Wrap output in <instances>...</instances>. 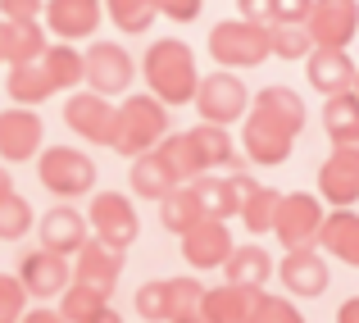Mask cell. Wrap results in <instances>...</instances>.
I'll return each mask as SVG.
<instances>
[{
  "label": "cell",
  "mask_w": 359,
  "mask_h": 323,
  "mask_svg": "<svg viewBox=\"0 0 359 323\" xmlns=\"http://www.w3.org/2000/svg\"><path fill=\"white\" fill-rule=\"evenodd\" d=\"M255 323H305V315L296 310V301L282 291V296H269L264 291V301H259V310H255Z\"/></svg>",
  "instance_id": "obj_42"
},
{
  "label": "cell",
  "mask_w": 359,
  "mask_h": 323,
  "mask_svg": "<svg viewBox=\"0 0 359 323\" xmlns=\"http://www.w3.org/2000/svg\"><path fill=\"white\" fill-rule=\"evenodd\" d=\"M36 183L55 201H82V196L96 192V159L73 146H46L36 155Z\"/></svg>",
  "instance_id": "obj_4"
},
{
  "label": "cell",
  "mask_w": 359,
  "mask_h": 323,
  "mask_svg": "<svg viewBox=\"0 0 359 323\" xmlns=\"http://www.w3.org/2000/svg\"><path fill=\"white\" fill-rule=\"evenodd\" d=\"M82 60H87V91H96L105 100H123L137 82V60L118 41H91L82 51Z\"/></svg>",
  "instance_id": "obj_7"
},
{
  "label": "cell",
  "mask_w": 359,
  "mask_h": 323,
  "mask_svg": "<svg viewBox=\"0 0 359 323\" xmlns=\"http://www.w3.org/2000/svg\"><path fill=\"white\" fill-rule=\"evenodd\" d=\"M355 73H359V64L351 60V51H323V46H314L305 60V78L314 91H323V100L341 96V91H355Z\"/></svg>",
  "instance_id": "obj_22"
},
{
  "label": "cell",
  "mask_w": 359,
  "mask_h": 323,
  "mask_svg": "<svg viewBox=\"0 0 359 323\" xmlns=\"http://www.w3.org/2000/svg\"><path fill=\"white\" fill-rule=\"evenodd\" d=\"M269 46L278 60H309V51H314V37H309L305 23H273L269 27Z\"/></svg>",
  "instance_id": "obj_38"
},
{
  "label": "cell",
  "mask_w": 359,
  "mask_h": 323,
  "mask_svg": "<svg viewBox=\"0 0 359 323\" xmlns=\"http://www.w3.org/2000/svg\"><path fill=\"white\" fill-rule=\"evenodd\" d=\"M5 91H9V100H14V105L36 110V105H46V100L55 96V82H50V73H46L41 60H32V64H9Z\"/></svg>",
  "instance_id": "obj_26"
},
{
  "label": "cell",
  "mask_w": 359,
  "mask_h": 323,
  "mask_svg": "<svg viewBox=\"0 0 359 323\" xmlns=\"http://www.w3.org/2000/svg\"><path fill=\"white\" fill-rule=\"evenodd\" d=\"M46 0H0V18H36Z\"/></svg>",
  "instance_id": "obj_46"
},
{
  "label": "cell",
  "mask_w": 359,
  "mask_h": 323,
  "mask_svg": "<svg viewBox=\"0 0 359 323\" xmlns=\"http://www.w3.org/2000/svg\"><path fill=\"white\" fill-rule=\"evenodd\" d=\"M132 305H137L141 323H168V278L141 282L137 296H132Z\"/></svg>",
  "instance_id": "obj_40"
},
{
  "label": "cell",
  "mask_w": 359,
  "mask_h": 323,
  "mask_svg": "<svg viewBox=\"0 0 359 323\" xmlns=\"http://www.w3.org/2000/svg\"><path fill=\"white\" fill-rule=\"evenodd\" d=\"M205 218V210H201V201H196V192L191 187H173V192L159 201V223L168 228L173 237H182V232H191L196 223Z\"/></svg>",
  "instance_id": "obj_33"
},
{
  "label": "cell",
  "mask_w": 359,
  "mask_h": 323,
  "mask_svg": "<svg viewBox=\"0 0 359 323\" xmlns=\"http://www.w3.org/2000/svg\"><path fill=\"white\" fill-rule=\"evenodd\" d=\"M32 223H36V214H32V205H27L18 192L0 196V242H18V237H27Z\"/></svg>",
  "instance_id": "obj_39"
},
{
  "label": "cell",
  "mask_w": 359,
  "mask_h": 323,
  "mask_svg": "<svg viewBox=\"0 0 359 323\" xmlns=\"http://www.w3.org/2000/svg\"><path fill=\"white\" fill-rule=\"evenodd\" d=\"M305 27L323 51H351L359 37V0H314Z\"/></svg>",
  "instance_id": "obj_16"
},
{
  "label": "cell",
  "mask_w": 359,
  "mask_h": 323,
  "mask_svg": "<svg viewBox=\"0 0 359 323\" xmlns=\"http://www.w3.org/2000/svg\"><path fill=\"white\" fill-rule=\"evenodd\" d=\"M296 137H300V132L291 128V123L273 119V114L259 110V105H250V110H245V119H241V155L250 159V164H259V169L287 164Z\"/></svg>",
  "instance_id": "obj_5"
},
{
  "label": "cell",
  "mask_w": 359,
  "mask_h": 323,
  "mask_svg": "<svg viewBox=\"0 0 359 323\" xmlns=\"http://www.w3.org/2000/svg\"><path fill=\"white\" fill-rule=\"evenodd\" d=\"M318 251L359 269V214L355 210H327L323 228H318Z\"/></svg>",
  "instance_id": "obj_24"
},
{
  "label": "cell",
  "mask_w": 359,
  "mask_h": 323,
  "mask_svg": "<svg viewBox=\"0 0 359 323\" xmlns=\"http://www.w3.org/2000/svg\"><path fill=\"white\" fill-rule=\"evenodd\" d=\"M87 323H123V315H118L114 305H105V310H96V315H91Z\"/></svg>",
  "instance_id": "obj_49"
},
{
  "label": "cell",
  "mask_w": 359,
  "mask_h": 323,
  "mask_svg": "<svg viewBox=\"0 0 359 323\" xmlns=\"http://www.w3.org/2000/svg\"><path fill=\"white\" fill-rule=\"evenodd\" d=\"M9 192H14V178H9V169L0 164V196H9Z\"/></svg>",
  "instance_id": "obj_50"
},
{
  "label": "cell",
  "mask_w": 359,
  "mask_h": 323,
  "mask_svg": "<svg viewBox=\"0 0 359 323\" xmlns=\"http://www.w3.org/2000/svg\"><path fill=\"white\" fill-rule=\"evenodd\" d=\"M355 96H359V73H355Z\"/></svg>",
  "instance_id": "obj_52"
},
{
  "label": "cell",
  "mask_w": 359,
  "mask_h": 323,
  "mask_svg": "<svg viewBox=\"0 0 359 323\" xmlns=\"http://www.w3.org/2000/svg\"><path fill=\"white\" fill-rule=\"evenodd\" d=\"M87 223H91V237L105 242V246H114V251H128V246L141 237L137 205H132L123 192H91Z\"/></svg>",
  "instance_id": "obj_8"
},
{
  "label": "cell",
  "mask_w": 359,
  "mask_h": 323,
  "mask_svg": "<svg viewBox=\"0 0 359 323\" xmlns=\"http://www.w3.org/2000/svg\"><path fill=\"white\" fill-rule=\"evenodd\" d=\"M123 255H128V251H114V246H105V242L91 237V242L73 255V282H87V287L114 296V287L123 278Z\"/></svg>",
  "instance_id": "obj_21"
},
{
  "label": "cell",
  "mask_w": 359,
  "mask_h": 323,
  "mask_svg": "<svg viewBox=\"0 0 359 323\" xmlns=\"http://www.w3.org/2000/svg\"><path fill=\"white\" fill-rule=\"evenodd\" d=\"M196 141V150H201V164L205 173H232V169H241V146L232 141V128H214V123H196V128H187Z\"/></svg>",
  "instance_id": "obj_25"
},
{
  "label": "cell",
  "mask_w": 359,
  "mask_h": 323,
  "mask_svg": "<svg viewBox=\"0 0 359 323\" xmlns=\"http://www.w3.org/2000/svg\"><path fill=\"white\" fill-rule=\"evenodd\" d=\"M105 305H109V296H105V291H96V287H87V282H69L64 296H60L64 323H87L96 310H105Z\"/></svg>",
  "instance_id": "obj_37"
},
{
  "label": "cell",
  "mask_w": 359,
  "mask_h": 323,
  "mask_svg": "<svg viewBox=\"0 0 359 323\" xmlns=\"http://www.w3.org/2000/svg\"><path fill=\"white\" fill-rule=\"evenodd\" d=\"M205 0H155V14L159 18H173V23H196L201 18Z\"/></svg>",
  "instance_id": "obj_43"
},
{
  "label": "cell",
  "mask_w": 359,
  "mask_h": 323,
  "mask_svg": "<svg viewBox=\"0 0 359 323\" xmlns=\"http://www.w3.org/2000/svg\"><path fill=\"white\" fill-rule=\"evenodd\" d=\"M87 242H91L87 210H78V205H69V201L50 205V210L36 218V246H46V251L64 255V260H73V255H78Z\"/></svg>",
  "instance_id": "obj_12"
},
{
  "label": "cell",
  "mask_w": 359,
  "mask_h": 323,
  "mask_svg": "<svg viewBox=\"0 0 359 323\" xmlns=\"http://www.w3.org/2000/svg\"><path fill=\"white\" fill-rule=\"evenodd\" d=\"M264 301V287H245V282H219L205 291L201 319L205 323H255V310Z\"/></svg>",
  "instance_id": "obj_20"
},
{
  "label": "cell",
  "mask_w": 359,
  "mask_h": 323,
  "mask_svg": "<svg viewBox=\"0 0 359 323\" xmlns=\"http://www.w3.org/2000/svg\"><path fill=\"white\" fill-rule=\"evenodd\" d=\"M205 282L196 278V273H182V278H168V323L173 319H191V315H201V305H205Z\"/></svg>",
  "instance_id": "obj_36"
},
{
  "label": "cell",
  "mask_w": 359,
  "mask_h": 323,
  "mask_svg": "<svg viewBox=\"0 0 359 323\" xmlns=\"http://www.w3.org/2000/svg\"><path fill=\"white\" fill-rule=\"evenodd\" d=\"M278 201H282V192H278V187H255V192L250 196H245V201H241V223H245V232H250V237H269L273 232V218H278Z\"/></svg>",
  "instance_id": "obj_34"
},
{
  "label": "cell",
  "mask_w": 359,
  "mask_h": 323,
  "mask_svg": "<svg viewBox=\"0 0 359 323\" xmlns=\"http://www.w3.org/2000/svg\"><path fill=\"white\" fill-rule=\"evenodd\" d=\"M282 287H287L291 301H318L327 287H332V269H327V255L318 246H300V251H287L278 260V273Z\"/></svg>",
  "instance_id": "obj_10"
},
{
  "label": "cell",
  "mask_w": 359,
  "mask_h": 323,
  "mask_svg": "<svg viewBox=\"0 0 359 323\" xmlns=\"http://www.w3.org/2000/svg\"><path fill=\"white\" fill-rule=\"evenodd\" d=\"M128 187H132V196H141V201H164V196L173 192V187H182V183L173 178V169H168L155 150H146V155H137L128 164Z\"/></svg>",
  "instance_id": "obj_27"
},
{
  "label": "cell",
  "mask_w": 359,
  "mask_h": 323,
  "mask_svg": "<svg viewBox=\"0 0 359 323\" xmlns=\"http://www.w3.org/2000/svg\"><path fill=\"white\" fill-rule=\"evenodd\" d=\"M46 32H55V41H91L96 27L105 23V0H46L41 9Z\"/></svg>",
  "instance_id": "obj_17"
},
{
  "label": "cell",
  "mask_w": 359,
  "mask_h": 323,
  "mask_svg": "<svg viewBox=\"0 0 359 323\" xmlns=\"http://www.w3.org/2000/svg\"><path fill=\"white\" fill-rule=\"evenodd\" d=\"M32 305V296L23 291L18 273H0V323H18Z\"/></svg>",
  "instance_id": "obj_41"
},
{
  "label": "cell",
  "mask_w": 359,
  "mask_h": 323,
  "mask_svg": "<svg viewBox=\"0 0 359 323\" xmlns=\"http://www.w3.org/2000/svg\"><path fill=\"white\" fill-rule=\"evenodd\" d=\"M18 282H23V291L36 305H41V301H60L64 287L73 282V260L36 246V251H27L23 260H18Z\"/></svg>",
  "instance_id": "obj_15"
},
{
  "label": "cell",
  "mask_w": 359,
  "mask_h": 323,
  "mask_svg": "<svg viewBox=\"0 0 359 323\" xmlns=\"http://www.w3.org/2000/svg\"><path fill=\"white\" fill-rule=\"evenodd\" d=\"M273 273H278V260H273L259 242L232 246L228 264H223V282H245V287H264Z\"/></svg>",
  "instance_id": "obj_28"
},
{
  "label": "cell",
  "mask_w": 359,
  "mask_h": 323,
  "mask_svg": "<svg viewBox=\"0 0 359 323\" xmlns=\"http://www.w3.org/2000/svg\"><path fill=\"white\" fill-rule=\"evenodd\" d=\"M105 14L123 37H146V27L159 18L155 0H105Z\"/></svg>",
  "instance_id": "obj_35"
},
{
  "label": "cell",
  "mask_w": 359,
  "mask_h": 323,
  "mask_svg": "<svg viewBox=\"0 0 359 323\" xmlns=\"http://www.w3.org/2000/svg\"><path fill=\"white\" fill-rule=\"evenodd\" d=\"M210 55L219 69H259L264 60H273V46H269V27L250 23V18H223V23L210 27Z\"/></svg>",
  "instance_id": "obj_3"
},
{
  "label": "cell",
  "mask_w": 359,
  "mask_h": 323,
  "mask_svg": "<svg viewBox=\"0 0 359 323\" xmlns=\"http://www.w3.org/2000/svg\"><path fill=\"white\" fill-rule=\"evenodd\" d=\"M250 105H259V110H269L273 119H282V123H291V128H305V119H309V105H305V96L300 91H291V87H282V82H269L264 91H255V100Z\"/></svg>",
  "instance_id": "obj_32"
},
{
  "label": "cell",
  "mask_w": 359,
  "mask_h": 323,
  "mask_svg": "<svg viewBox=\"0 0 359 323\" xmlns=\"http://www.w3.org/2000/svg\"><path fill=\"white\" fill-rule=\"evenodd\" d=\"M196 192V201H201V210H205V218H237L241 214V201L255 192V178L245 173V169H232V173H201L196 183H187Z\"/></svg>",
  "instance_id": "obj_11"
},
{
  "label": "cell",
  "mask_w": 359,
  "mask_h": 323,
  "mask_svg": "<svg viewBox=\"0 0 359 323\" xmlns=\"http://www.w3.org/2000/svg\"><path fill=\"white\" fill-rule=\"evenodd\" d=\"M327 205L318 201L314 192H282L278 201V218H273V237H278L287 251H300V246H318V228H323Z\"/></svg>",
  "instance_id": "obj_9"
},
{
  "label": "cell",
  "mask_w": 359,
  "mask_h": 323,
  "mask_svg": "<svg viewBox=\"0 0 359 323\" xmlns=\"http://www.w3.org/2000/svg\"><path fill=\"white\" fill-rule=\"evenodd\" d=\"M168 137V105L155 100L150 91H128L114 100V141L109 150H118L123 159H137L146 150H155Z\"/></svg>",
  "instance_id": "obj_2"
},
{
  "label": "cell",
  "mask_w": 359,
  "mask_h": 323,
  "mask_svg": "<svg viewBox=\"0 0 359 323\" xmlns=\"http://www.w3.org/2000/svg\"><path fill=\"white\" fill-rule=\"evenodd\" d=\"M46 141V123L36 110L9 105L0 110V164H27V159L41 155Z\"/></svg>",
  "instance_id": "obj_13"
},
{
  "label": "cell",
  "mask_w": 359,
  "mask_h": 323,
  "mask_svg": "<svg viewBox=\"0 0 359 323\" xmlns=\"http://www.w3.org/2000/svg\"><path fill=\"white\" fill-rule=\"evenodd\" d=\"M237 18H250V23L273 27V0H237Z\"/></svg>",
  "instance_id": "obj_45"
},
{
  "label": "cell",
  "mask_w": 359,
  "mask_h": 323,
  "mask_svg": "<svg viewBox=\"0 0 359 323\" xmlns=\"http://www.w3.org/2000/svg\"><path fill=\"white\" fill-rule=\"evenodd\" d=\"M46 23L41 18H0V64H32L46 55Z\"/></svg>",
  "instance_id": "obj_23"
},
{
  "label": "cell",
  "mask_w": 359,
  "mask_h": 323,
  "mask_svg": "<svg viewBox=\"0 0 359 323\" xmlns=\"http://www.w3.org/2000/svg\"><path fill=\"white\" fill-rule=\"evenodd\" d=\"M177 242H182L187 269H196V273L223 269V264H228V255H232V246H237L223 218H201V223H196L191 232H182Z\"/></svg>",
  "instance_id": "obj_19"
},
{
  "label": "cell",
  "mask_w": 359,
  "mask_h": 323,
  "mask_svg": "<svg viewBox=\"0 0 359 323\" xmlns=\"http://www.w3.org/2000/svg\"><path fill=\"white\" fill-rule=\"evenodd\" d=\"M155 155L164 159L168 169H173V178L177 183H196V178L205 173V164H201V150H196V141H191V132H168L164 141L155 146Z\"/></svg>",
  "instance_id": "obj_31"
},
{
  "label": "cell",
  "mask_w": 359,
  "mask_h": 323,
  "mask_svg": "<svg viewBox=\"0 0 359 323\" xmlns=\"http://www.w3.org/2000/svg\"><path fill=\"white\" fill-rule=\"evenodd\" d=\"M337 323H359V296H346L337 310Z\"/></svg>",
  "instance_id": "obj_48"
},
{
  "label": "cell",
  "mask_w": 359,
  "mask_h": 323,
  "mask_svg": "<svg viewBox=\"0 0 359 323\" xmlns=\"http://www.w3.org/2000/svg\"><path fill=\"white\" fill-rule=\"evenodd\" d=\"M314 0H273V23H305Z\"/></svg>",
  "instance_id": "obj_44"
},
{
  "label": "cell",
  "mask_w": 359,
  "mask_h": 323,
  "mask_svg": "<svg viewBox=\"0 0 359 323\" xmlns=\"http://www.w3.org/2000/svg\"><path fill=\"white\" fill-rule=\"evenodd\" d=\"M41 64H46V73H50V82H55V96H60V91H78V87H87V60H82V51H78L73 41H55V46H46Z\"/></svg>",
  "instance_id": "obj_29"
},
{
  "label": "cell",
  "mask_w": 359,
  "mask_h": 323,
  "mask_svg": "<svg viewBox=\"0 0 359 323\" xmlns=\"http://www.w3.org/2000/svg\"><path fill=\"white\" fill-rule=\"evenodd\" d=\"M141 73H146L150 96L164 100V105H191L196 87H201L196 51L182 37H159V41H150L146 60H141Z\"/></svg>",
  "instance_id": "obj_1"
},
{
  "label": "cell",
  "mask_w": 359,
  "mask_h": 323,
  "mask_svg": "<svg viewBox=\"0 0 359 323\" xmlns=\"http://www.w3.org/2000/svg\"><path fill=\"white\" fill-rule=\"evenodd\" d=\"M173 323H205V319H201V315H191V319H173Z\"/></svg>",
  "instance_id": "obj_51"
},
{
  "label": "cell",
  "mask_w": 359,
  "mask_h": 323,
  "mask_svg": "<svg viewBox=\"0 0 359 323\" xmlns=\"http://www.w3.org/2000/svg\"><path fill=\"white\" fill-rule=\"evenodd\" d=\"M191 105H196V114H201V123L232 128V123H241L245 110H250V87L241 82V73L214 69V73H205V78H201Z\"/></svg>",
  "instance_id": "obj_6"
},
{
  "label": "cell",
  "mask_w": 359,
  "mask_h": 323,
  "mask_svg": "<svg viewBox=\"0 0 359 323\" xmlns=\"http://www.w3.org/2000/svg\"><path fill=\"white\" fill-rule=\"evenodd\" d=\"M64 123L91 146H109L114 141V100L96 96V91H69L64 100Z\"/></svg>",
  "instance_id": "obj_18"
},
{
  "label": "cell",
  "mask_w": 359,
  "mask_h": 323,
  "mask_svg": "<svg viewBox=\"0 0 359 323\" xmlns=\"http://www.w3.org/2000/svg\"><path fill=\"white\" fill-rule=\"evenodd\" d=\"M323 132L332 146H359V96L355 91L323 100Z\"/></svg>",
  "instance_id": "obj_30"
},
{
  "label": "cell",
  "mask_w": 359,
  "mask_h": 323,
  "mask_svg": "<svg viewBox=\"0 0 359 323\" xmlns=\"http://www.w3.org/2000/svg\"><path fill=\"white\" fill-rule=\"evenodd\" d=\"M18 323H64V315L60 310H46V305H36V310H27Z\"/></svg>",
  "instance_id": "obj_47"
},
{
  "label": "cell",
  "mask_w": 359,
  "mask_h": 323,
  "mask_svg": "<svg viewBox=\"0 0 359 323\" xmlns=\"http://www.w3.org/2000/svg\"><path fill=\"white\" fill-rule=\"evenodd\" d=\"M318 201L327 210H355L359 201V146H332L318 164Z\"/></svg>",
  "instance_id": "obj_14"
}]
</instances>
